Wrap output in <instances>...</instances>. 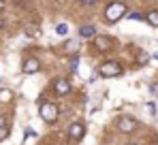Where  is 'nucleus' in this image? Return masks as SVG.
<instances>
[{
  "label": "nucleus",
  "instance_id": "f257e3e1",
  "mask_svg": "<svg viewBox=\"0 0 158 145\" xmlns=\"http://www.w3.org/2000/svg\"><path fill=\"white\" fill-rule=\"evenodd\" d=\"M124 15H126V4H124V2H120V0L111 2V4H109V6L105 9V19L109 22V24H115V22H120Z\"/></svg>",
  "mask_w": 158,
  "mask_h": 145
},
{
  "label": "nucleus",
  "instance_id": "f03ea898",
  "mask_svg": "<svg viewBox=\"0 0 158 145\" xmlns=\"http://www.w3.org/2000/svg\"><path fill=\"white\" fill-rule=\"evenodd\" d=\"M39 113H41L43 122L53 124V122L58 120V105H53V102H43L41 109H39Z\"/></svg>",
  "mask_w": 158,
  "mask_h": 145
},
{
  "label": "nucleus",
  "instance_id": "7ed1b4c3",
  "mask_svg": "<svg viewBox=\"0 0 158 145\" xmlns=\"http://www.w3.org/2000/svg\"><path fill=\"white\" fill-rule=\"evenodd\" d=\"M118 75H122V66L118 64V62H105L103 66H101V77H118Z\"/></svg>",
  "mask_w": 158,
  "mask_h": 145
},
{
  "label": "nucleus",
  "instance_id": "20e7f679",
  "mask_svg": "<svg viewBox=\"0 0 158 145\" xmlns=\"http://www.w3.org/2000/svg\"><path fill=\"white\" fill-rule=\"evenodd\" d=\"M53 92H56L58 96L69 94V92H71V81H69V79H64V77L56 79V81H53Z\"/></svg>",
  "mask_w": 158,
  "mask_h": 145
},
{
  "label": "nucleus",
  "instance_id": "39448f33",
  "mask_svg": "<svg viewBox=\"0 0 158 145\" xmlns=\"http://www.w3.org/2000/svg\"><path fill=\"white\" fill-rule=\"evenodd\" d=\"M83 135H85V126L81 122H73L71 128H69V137L73 141H79V139H83Z\"/></svg>",
  "mask_w": 158,
  "mask_h": 145
},
{
  "label": "nucleus",
  "instance_id": "423d86ee",
  "mask_svg": "<svg viewBox=\"0 0 158 145\" xmlns=\"http://www.w3.org/2000/svg\"><path fill=\"white\" fill-rule=\"evenodd\" d=\"M118 128L122 130V132H132L135 128H137V122L128 118V115H122L120 120H118Z\"/></svg>",
  "mask_w": 158,
  "mask_h": 145
},
{
  "label": "nucleus",
  "instance_id": "0eeeda50",
  "mask_svg": "<svg viewBox=\"0 0 158 145\" xmlns=\"http://www.w3.org/2000/svg\"><path fill=\"white\" fill-rule=\"evenodd\" d=\"M94 47L105 53V51H109V49L113 47V43H111L109 36H94Z\"/></svg>",
  "mask_w": 158,
  "mask_h": 145
},
{
  "label": "nucleus",
  "instance_id": "6e6552de",
  "mask_svg": "<svg viewBox=\"0 0 158 145\" xmlns=\"http://www.w3.org/2000/svg\"><path fill=\"white\" fill-rule=\"evenodd\" d=\"M39 68H41V64H39V60H36V58H26V60H24L22 71L26 72V75H34Z\"/></svg>",
  "mask_w": 158,
  "mask_h": 145
},
{
  "label": "nucleus",
  "instance_id": "1a4fd4ad",
  "mask_svg": "<svg viewBox=\"0 0 158 145\" xmlns=\"http://www.w3.org/2000/svg\"><path fill=\"white\" fill-rule=\"evenodd\" d=\"M79 36H81V39H94V36H96L94 26H81V28H79Z\"/></svg>",
  "mask_w": 158,
  "mask_h": 145
},
{
  "label": "nucleus",
  "instance_id": "9d476101",
  "mask_svg": "<svg viewBox=\"0 0 158 145\" xmlns=\"http://www.w3.org/2000/svg\"><path fill=\"white\" fill-rule=\"evenodd\" d=\"M6 135H9V124L4 118H0V139H4Z\"/></svg>",
  "mask_w": 158,
  "mask_h": 145
},
{
  "label": "nucleus",
  "instance_id": "9b49d317",
  "mask_svg": "<svg viewBox=\"0 0 158 145\" xmlns=\"http://www.w3.org/2000/svg\"><path fill=\"white\" fill-rule=\"evenodd\" d=\"M145 19H148V22H150L152 26H156V28H158V11H152V13H148V17H145Z\"/></svg>",
  "mask_w": 158,
  "mask_h": 145
},
{
  "label": "nucleus",
  "instance_id": "f8f14e48",
  "mask_svg": "<svg viewBox=\"0 0 158 145\" xmlns=\"http://www.w3.org/2000/svg\"><path fill=\"white\" fill-rule=\"evenodd\" d=\"M26 34H28V36H39V34H41V30H39V28H34V26H28V28H26Z\"/></svg>",
  "mask_w": 158,
  "mask_h": 145
},
{
  "label": "nucleus",
  "instance_id": "ddd939ff",
  "mask_svg": "<svg viewBox=\"0 0 158 145\" xmlns=\"http://www.w3.org/2000/svg\"><path fill=\"white\" fill-rule=\"evenodd\" d=\"M56 32H58V34H66V32H69V26L66 24H58L56 26Z\"/></svg>",
  "mask_w": 158,
  "mask_h": 145
},
{
  "label": "nucleus",
  "instance_id": "4468645a",
  "mask_svg": "<svg viewBox=\"0 0 158 145\" xmlns=\"http://www.w3.org/2000/svg\"><path fill=\"white\" fill-rule=\"evenodd\" d=\"M77 47H79L77 41H69V43H66V49H69V51H77Z\"/></svg>",
  "mask_w": 158,
  "mask_h": 145
},
{
  "label": "nucleus",
  "instance_id": "2eb2a0df",
  "mask_svg": "<svg viewBox=\"0 0 158 145\" xmlns=\"http://www.w3.org/2000/svg\"><path fill=\"white\" fill-rule=\"evenodd\" d=\"M128 17H131L132 22H141V19H143V15H141V13H131Z\"/></svg>",
  "mask_w": 158,
  "mask_h": 145
},
{
  "label": "nucleus",
  "instance_id": "dca6fc26",
  "mask_svg": "<svg viewBox=\"0 0 158 145\" xmlns=\"http://www.w3.org/2000/svg\"><path fill=\"white\" fill-rule=\"evenodd\" d=\"M77 64H79V58L75 56V58H73V62H71V71H73V72L77 71Z\"/></svg>",
  "mask_w": 158,
  "mask_h": 145
},
{
  "label": "nucleus",
  "instance_id": "f3484780",
  "mask_svg": "<svg viewBox=\"0 0 158 145\" xmlns=\"http://www.w3.org/2000/svg\"><path fill=\"white\" fill-rule=\"evenodd\" d=\"M0 100H11V92H0Z\"/></svg>",
  "mask_w": 158,
  "mask_h": 145
},
{
  "label": "nucleus",
  "instance_id": "a211bd4d",
  "mask_svg": "<svg viewBox=\"0 0 158 145\" xmlns=\"http://www.w3.org/2000/svg\"><path fill=\"white\" fill-rule=\"evenodd\" d=\"M148 111H150V115H156V105L150 102V105H148Z\"/></svg>",
  "mask_w": 158,
  "mask_h": 145
},
{
  "label": "nucleus",
  "instance_id": "6ab92c4d",
  "mask_svg": "<svg viewBox=\"0 0 158 145\" xmlns=\"http://www.w3.org/2000/svg\"><path fill=\"white\" fill-rule=\"evenodd\" d=\"M150 92H152V96H158V83L150 85Z\"/></svg>",
  "mask_w": 158,
  "mask_h": 145
},
{
  "label": "nucleus",
  "instance_id": "aec40b11",
  "mask_svg": "<svg viewBox=\"0 0 158 145\" xmlns=\"http://www.w3.org/2000/svg\"><path fill=\"white\" fill-rule=\"evenodd\" d=\"M79 2H81V4H96L98 0H79Z\"/></svg>",
  "mask_w": 158,
  "mask_h": 145
},
{
  "label": "nucleus",
  "instance_id": "412c9836",
  "mask_svg": "<svg viewBox=\"0 0 158 145\" xmlns=\"http://www.w3.org/2000/svg\"><path fill=\"white\" fill-rule=\"evenodd\" d=\"M2 9H4V2H2V0H0V11H2Z\"/></svg>",
  "mask_w": 158,
  "mask_h": 145
},
{
  "label": "nucleus",
  "instance_id": "4be33fe9",
  "mask_svg": "<svg viewBox=\"0 0 158 145\" xmlns=\"http://www.w3.org/2000/svg\"><path fill=\"white\" fill-rule=\"evenodd\" d=\"M126 145H135V143H126Z\"/></svg>",
  "mask_w": 158,
  "mask_h": 145
},
{
  "label": "nucleus",
  "instance_id": "5701e85b",
  "mask_svg": "<svg viewBox=\"0 0 158 145\" xmlns=\"http://www.w3.org/2000/svg\"><path fill=\"white\" fill-rule=\"evenodd\" d=\"M156 60H158V53H156Z\"/></svg>",
  "mask_w": 158,
  "mask_h": 145
}]
</instances>
